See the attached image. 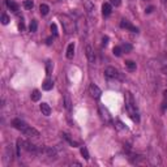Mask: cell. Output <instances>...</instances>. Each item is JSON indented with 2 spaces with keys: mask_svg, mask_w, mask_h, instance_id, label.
Wrapping results in <instances>:
<instances>
[{
  "mask_svg": "<svg viewBox=\"0 0 167 167\" xmlns=\"http://www.w3.org/2000/svg\"><path fill=\"white\" fill-rule=\"evenodd\" d=\"M19 28H20V30H21V32H22V30H24V28H25V26H24V24L21 22L20 25H19Z\"/></svg>",
  "mask_w": 167,
  "mask_h": 167,
  "instance_id": "d6a6232c",
  "label": "cell"
},
{
  "mask_svg": "<svg viewBox=\"0 0 167 167\" xmlns=\"http://www.w3.org/2000/svg\"><path fill=\"white\" fill-rule=\"evenodd\" d=\"M9 21H11V19H9V16H8V14H5V13L1 14V24H3V25H8V24H9Z\"/></svg>",
  "mask_w": 167,
  "mask_h": 167,
  "instance_id": "603a6c76",
  "label": "cell"
},
{
  "mask_svg": "<svg viewBox=\"0 0 167 167\" xmlns=\"http://www.w3.org/2000/svg\"><path fill=\"white\" fill-rule=\"evenodd\" d=\"M125 67L128 68V71H129V72L136 71V68H137L136 63H135V62H132V60H128V62H125Z\"/></svg>",
  "mask_w": 167,
  "mask_h": 167,
  "instance_id": "ac0fdd59",
  "label": "cell"
},
{
  "mask_svg": "<svg viewBox=\"0 0 167 167\" xmlns=\"http://www.w3.org/2000/svg\"><path fill=\"white\" fill-rule=\"evenodd\" d=\"M12 125H13L16 129L21 130V132H22V133L25 132V130L28 129V127H29L28 124L25 123V121H24V120H21V119H13V120H12Z\"/></svg>",
  "mask_w": 167,
  "mask_h": 167,
  "instance_id": "3957f363",
  "label": "cell"
},
{
  "mask_svg": "<svg viewBox=\"0 0 167 167\" xmlns=\"http://www.w3.org/2000/svg\"><path fill=\"white\" fill-rule=\"evenodd\" d=\"M105 76L107 78H118L119 77V72H118V69L114 68V67H107V68L105 69Z\"/></svg>",
  "mask_w": 167,
  "mask_h": 167,
  "instance_id": "277c9868",
  "label": "cell"
},
{
  "mask_svg": "<svg viewBox=\"0 0 167 167\" xmlns=\"http://www.w3.org/2000/svg\"><path fill=\"white\" fill-rule=\"evenodd\" d=\"M41 95H42V94H41L39 90H37V89L33 90V93H32V101L33 102H38L39 99H41Z\"/></svg>",
  "mask_w": 167,
  "mask_h": 167,
  "instance_id": "2e32d148",
  "label": "cell"
},
{
  "mask_svg": "<svg viewBox=\"0 0 167 167\" xmlns=\"http://www.w3.org/2000/svg\"><path fill=\"white\" fill-rule=\"evenodd\" d=\"M90 94H92V97L93 98H95V99H98V98H101V94H102V90L99 89L98 86H97L95 84H92L90 85Z\"/></svg>",
  "mask_w": 167,
  "mask_h": 167,
  "instance_id": "8992f818",
  "label": "cell"
},
{
  "mask_svg": "<svg viewBox=\"0 0 167 167\" xmlns=\"http://www.w3.org/2000/svg\"><path fill=\"white\" fill-rule=\"evenodd\" d=\"M60 20H62V25H63V29L67 34H72V33L76 32V22L72 17L67 16V14H63L60 16Z\"/></svg>",
  "mask_w": 167,
  "mask_h": 167,
  "instance_id": "7a4b0ae2",
  "label": "cell"
},
{
  "mask_svg": "<svg viewBox=\"0 0 167 167\" xmlns=\"http://www.w3.org/2000/svg\"><path fill=\"white\" fill-rule=\"evenodd\" d=\"M81 154H82V157L85 158V159H89V158H90V156H89V151H87V149L86 148H85V146H82V148H81Z\"/></svg>",
  "mask_w": 167,
  "mask_h": 167,
  "instance_id": "d4e9b609",
  "label": "cell"
},
{
  "mask_svg": "<svg viewBox=\"0 0 167 167\" xmlns=\"http://www.w3.org/2000/svg\"><path fill=\"white\" fill-rule=\"evenodd\" d=\"M52 43V38H47V44H51Z\"/></svg>",
  "mask_w": 167,
  "mask_h": 167,
  "instance_id": "e575fe53",
  "label": "cell"
},
{
  "mask_svg": "<svg viewBox=\"0 0 167 167\" xmlns=\"http://www.w3.org/2000/svg\"><path fill=\"white\" fill-rule=\"evenodd\" d=\"M107 43H108V37H103V39H102V44H103V46H106Z\"/></svg>",
  "mask_w": 167,
  "mask_h": 167,
  "instance_id": "1f68e13d",
  "label": "cell"
},
{
  "mask_svg": "<svg viewBox=\"0 0 167 167\" xmlns=\"http://www.w3.org/2000/svg\"><path fill=\"white\" fill-rule=\"evenodd\" d=\"M24 7L30 11V9H33V7H34V3H33L32 0H25V1H24Z\"/></svg>",
  "mask_w": 167,
  "mask_h": 167,
  "instance_id": "cb8c5ba5",
  "label": "cell"
},
{
  "mask_svg": "<svg viewBox=\"0 0 167 167\" xmlns=\"http://www.w3.org/2000/svg\"><path fill=\"white\" fill-rule=\"evenodd\" d=\"M99 112H101V116L102 119L106 121V123H110L111 121V116H110V112L106 107H103V106H99Z\"/></svg>",
  "mask_w": 167,
  "mask_h": 167,
  "instance_id": "9c48e42d",
  "label": "cell"
},
{
  "mask_svg": "<svg viewBox=\"0 0 167 167\" xmlns=\"http://www.w3.org/2000/svg\"><path fill=\"white\" fill-rule=\"evenodd\" d=\"M29 29H30V32H32V33L37 32V29H38V22H37V20H32Z\"/></svg>",
  "mask_w": 167,
  "mask_h": 167,
  "instance_id": "44dd1931",
  "label": "cell"
},
{
  "mask_svg": "<svg viewBox=\"0 0 167 167\" xmlns=\"http://www.w3.org/2000/svg\"><path fill=\"white\" fill-rule=\"evenodd\" d=\"M71 98H69V94L67 93L65 95H64V106H65V108L67 110H71Z\"/></svg>",
  "mask_w": 167,
  "mask_h": 167,
  "instance_id": "d6986e66",
  "label": "cell"
},
{
  "mask_svg": "<svg viewBox=\"0 0 167 167\" xmlns=\"http://www.w3.org/2000/svg\"><path fill=\"white\" fill-rule=\"evenodd\" d=\"M120 26H121L123 29H128V30H130V32H133V33H137V32H138V29L135 28V26H133L128 20H124V19L121 20V21H120Z\"/></svg>",
  "mask_w": 167,
  "mask_h": 167,
  "instance_id": "52a82bcc",
  "label": "cell"
},
{
  "mask_svg": "<svg viewBox=\"0 0 167 167\" xmlns=\"http://www.w3.org/2000/svg\"><path fill=\"white\" fill-rule=\"evenodd\" d=\"M85 8H86L87 12H89L90 14H92V13H93V11H94V4H93L92 1H86V3H85Z\"/></svg>",
  "mask_w": 167,
  "mask_h": 167,
  "instance_id": "7402d4cb",
  "label": "cell"
},
{
  "mask_svg": "<svg viewBox=\"0 0 167 167\" xmlns=\"http://www.w3.org/2000/svg\"><path fill=\"white\" fill-rule=\"evenodd\" d=\"M162 72L165 73L166 76H167V67H163V69H162Z\"/></svg>",
  "mask_w": 167,
  "mask_h": 167,
  "instance_id": "836d02e7",
  "label": "cell"
},
{
  "mask_svg": "<svg viewBox=\"0 0 167 167\" xmlns=\"http://www.w3.org/2000/svg\"><path fill=\"white\" fill-rule=\"evenodd\" d=\"M111 12H112V5H111V3H105V4L102 5V14L105 17H108L111 14Z\"/></svg>",
  "mask_w": 167,
  "mask_h": 167,
  "instance_id": "30bf717a",
  "label": "cell"
},
{
  "mask_svg": "<svg viewBox=\"0 0 167 167\" xmlns=\"http://www.w3.org/2000/svg\"><path fill=\"white\" fill-rule=\"evenodd\" d=\"M85 52H86V56H87V60H89L90 64H94L95 63V54H94V50L92 48L90 44H87L86 48H85Z\"/></svg>",
  "mask_w": 167,
  "mask_h": 167,
  "instance_id": "5b68a950",
  "label": "cell"
},
{
  "mask_svg": "<svg viewBox=\"0 0 167 167\" xmlns=\"http://www.w3.org/2000/svg\"><path fill=\"white\" fill-rule=\"evenodd\" d=\"M116 128L118 129H125V125H124L120 120H116Z\"/></svg>",
  "mask_w": 167,
  "mask_h": 167,
  "instance_id": "f546056e",
  "label": "cell"
},
{
  "mask_svg": "<svg viewBox=\"0 0 167 167\" xmlns=\"http://www.w3.org/2000/svg\"><path fill=\"white\" fill-rule=\"evenodd\" d=\"M24 135L25 136H28V137H30V138H37V137H39V132L35 128H33V127H28V129L24 132Z\"/></svg>",
  "mask_w": 167,
  "mask_h": 167,
  "instance_id": "ba28073f",
  "label": "cell"
},
{
  "mask_svg": "<svg viewBox=\"0 0 167 167\" xmlns=\"http://www.w3.org/2000/svg\"><path fill=\"white\" fill-rule=\"evenodd\" d=\"M39 108H41V111H42V114L44 115V116H50V114H51V107L47 105V103H41V106H39Z\"/></svg>",
  "mask_w": 167,
  "mask_h": 167,
  "instance_id": "7c38bea8",
  "label": "cell"
},
{
  "mask_svg": "<svg viewBox=\"0 0 167 167\" xmlns=\"http://www.w3.org/2000/svg\"><path fill=\"white\" fill-rule=\"evenodd\" d=\"M42 87H43V90H47V92H48V90H51L54 87V81L50 80V78H46L43 85H42Z\"/></svg>",
  "mask_w": 167,
  "mask_h": 167,
  "instance_id": "5bb4252c",
  "label": "cell"
},
{
  "mask_svg": "<svg viewBox=\"0 0 167 167\" xmlns=\"http://www.w3.org/2000/svg\"><path fill=\"white\" fill-rule=\"evenodd\" d=\"M125 108L128 111L129 116L132 118L133 121H140V116H138V112H137V107H136V102L133 95L129 92L125 93Z\"/></svg>",
  "mask_w": 167,
  "mask_h": 167,
  "instance_id": "6da1fadb",
  "label": "cell"
},
{
  "mask_svg": "<svg viewBox=\"0 0 167 167\" xmlns=\"http://www.w3.org/2000/svg\"><path fill=\"white\" fill-rule=\"evenodd\" d=\"M111 5H114V7H119L121 4V0H111Z\"/></svg>",
  "mask_w": 167,
  "mask_h": 167,
  "instance_id": "4dcf8cb0",
  "label": "cell"
},
{
  "mask_svg": "<svg viewBox=\"0 0 167 167\" xmlns=\"http://www.w3.org/2000/svg\"><path fill=\"white\" fill-rule=\"evenodd\" d=\"M39 12H41L42 16H47L48 12H50V8H48L47 4H41V7H39Z\"/></svg>",
  "mask_w": 167,
  "mask_h": 167,
  "instance_id": "e0dca14e",
  "label": "cell"
},
{
  "mask_svg": "<svg viewBox=\"0 0 167 167\" xmlns=\"http://www.w3.org/2000/svg\"><path fill=\"white\" fill-rule=\"evenodd\" d=\"M46 71H47V75H51V72H52V63L50 60L46 63Z\"/></svg>",
  "mask_w": 167,
  "mask_h": 167,
  "instance_id": "4316f807",
  "label": "cell"
},
{
  "mask_svg": "<svg viewBox=\"0 0 167 167\" xmlns=\"http://www.w3.org/2000/svg\"><path fill=\"white\" fill-rule=\"evenodd\" d=\"M5 4H7V7L9 8L13 13H17V12H19V5H17L13 0H5Z\"/></svg>",
  "mask_w": 167,
  "mask_h": 167,
  "instance_id": "8fae6325",
  "label": "cell"
},
{
  "mask_svg": "<svg viewBox=\"0 0 167 167\" xmlns=\"http://www.w3.org/2000/svg\"><path fill=\"white\" fill-rule=\"evenodd\" d=\"M22 144L25 145L24 148H25L28 151H33V153H34V151H37V146H35V145L30 144V142H28V141H22Z\"/></svg>",
  "mask_w": 167,
  "mask_h": 167,
  "instance_id": "9a60e30c",
  "label": "cell"
},
{
  "mask_svg": "<svg viewBox=\"0 0 167 167\" xmlns=\"http://www.w3.org/2000/svg\"><path fill=\"white\" fill-rule=\"evenodd\" d=\"M50 29H51V32L54 33V35H55V37H57V34H59V33H57V26H56V24H51Z\"/></svg>",
  "mask_w": 167,
  "mask_h": 167,
  "instance_id": "f1b7e54d",
  "label": "cell"
},
{
  "mask_svg": "<svg viewBox=\"0 0 167 167\" xmlns=\"http://www.w3.org/2000/svg\"><path fill=\"white\" fill-rule=\"evenodd\" d=\"M63 136H64V138L69 142V144L72 145V146H78V142H77V141H75V140H72L71 137H69V135H67V133H63Z\"/></svg>",
  "mask_w": 167,
  "mask_h": 167,
  "instance_id": "ffe728a7",
  "label": "cell"
},
{
  "mask_svg": "<svg viewBox=\"0 0 167 167\" xmlns=\"http://www.w3.org/2000/svg\"><path fill=\"white\" fill-rule=\"evenodd\" d=\"M75 56V43H69L67 47V57L68 59H73Z\"/></svg>",
  "mask_w": 167,
  "mask_h": 167,
  "instance_id": "4fadbf2b",
  "label": "cell"
},
{
  "mask_svg": "<svg viewBox=\"0 0 167 167\" xmlns=\"http://www.w3.org/2000/svg\"><path fill=\"white\" fill-rule=\"evenodd\" d=\"M165 94H166V102H165V108H167V92H166Z\"/></svg>",
  "mask_w": 167,
  "mask_h": 167,
  "instance_id": "d590c367",
  "label": "cell"
},
{
  "mask_svg": "<svg viewBox=\"0 0 167 167\" xmlns=\"http://www.w3.org/2000/svg\"><path fill=\"white\" fill-rule=\"evenodd\" d=\"M121 50H124L125 52H130V51H132V44H129V43H124L123 46H121Z\"/></svg>",
  "mask_w": 167,
  "mask_h": 167,
  "instance_id": "484cf974",
  "label": "cell"
},
{
  "mask_svg": "<svg viewBox=\"0 0 167 167\" xmlns=\"http://www.w3.org/2000/svg\"><path fill=\"white\" fill-rule=\"evenodd\" d=\"M112 52H114V55H115V56H120V55H121V47H119V46L114 47Z\"/></svg>",
  "mask_w": 167,
  "mask_h": 167,
  "instance_id": "83f0119b",
  "label": "cell"
}]
</instances>
